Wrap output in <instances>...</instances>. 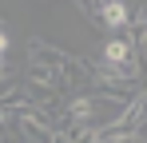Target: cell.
Listing matches in <instances>:
<instances>
[{
    "instance_id": "6da1fadb",
    "label": "cell",
    "mask_w": 147,
    "mask_h": 143,
    "mask_svg": "<svg viewBox=\"0 0 147 143\" xmlns=\"http://www.w3.org/2000/svg\"><path fill=\"white\" fill-rule=\"evenodd\" d=\"M92 64V84L96 80H115V84H143V60L131 40H107L99 60Z\"/></svg>"
},
{
    "instance_id": "7a4b0ae2",
    "label": "cell",
    "mask_w": 147,
    "mask_h": 143,
    "mask_svg": "<svg viewBox=\"0 0 147 143\" xmlns=\"http://www.w3.org/2000/svg\"><path fill=\"white\" fill-rule=\"evenodd\" d=\"M28 64H40V68L60 72V76L68 80L72 92L92 80V64H88V60H80V56H72V52H64V48L48 44V40H28Z\"/></svg>"
},
{
    "instance_id": "3957f363",
    "label": "cell",
    "mask_w": 147,
    "mask_h": 143,
    "mask_svg": "<svg viewBox=\"0 0 147 143\" xmlns=\"http://www.w3.org/2000/svg\"><path fill=\"white\" fill-rule=\"evenodd\" d=\"M131 12H135V4H127V0H103L99 4V24L103 28H127Z\"/></svg>"
},
{
    "instance_id": "277c9868",
    "label": "cell",
    "mask_w": 147,
    "mask_h": 143,
    "mask_svg": "<svg viewBox=\"0 0 147 143\" xmlns=\"http://www.w3.org/2000/svg\"><path fill=\"white\" fill-rule=\"evenodd\" d=\"M60 143H103V131L96 123H68L60 131Z\"/></svg>"
},
{
    "instance_id": "5b68a950",
    "label": "cell",
    "mask_w": 147,
    "mask_h": 143,
    "mask_svg": "<svg viewBox=\"0 0 147 143\" xmlns=\"http://www.w3.org/2000/svg\"><path fill=\"white\" fill-rule=\"evenodd\" d=\"M127 32H131V44H135V52H139V56H147V8H143V4H135Z\"/></svg>"
},
{
    "instance_id": "8992f818",
    "label": "cell",
    "mask_w": 147,
    "mask_h": 143,
    "mask_svg": "<svg viewBox=\"0 0 147 143\" xmlns=\"http://www.w3.org/2000/svg\"><path fill=\"white\" fill-rule=\"evenodd\" d=\"M8 52V32H4V24H0V56Z\"/></svg>"
},
{
    "instance_id": "52a82bcc",
    "label": "cell",
    "mask_w": 147,
    "mask_h": 143,
    "mask_svg": "<svg viewBox=\"0 0 147 143\" xmlns=\"http://www.w3.org/2000/svg\"><path fill=\"white\" fill-rule=\"evenodd\" d=\"M8 80V64H4V56H0V84Z\"/></svg>"
}]
</instances>
